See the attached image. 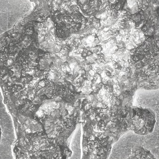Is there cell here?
<instances>
[{"mask_svg":"<svg viewBox=\"0 0 159 159\" xmlns=\"http://www.w3.org/2000/svg\"><path fill=\"white\" fill-rule=\"evenodd\" d=\"M31 5L29 0H1V25L12 27L30 12Z\"/></svg>","mask_w":159,"mask_h":159,"instance_id":"obj_1","label":"cell"},{"mask_svg":"<svg viewBox=\"0 0 159 159\" xmlns=\"http://www.w3.org/2000/svg\"><path fill=\"white\" fill-rule=\"evenodd\" d=\"M131 42L134 44H140L144 41L145 36L143 33L138 30H135L131 34L130 36Z\"/></svg>","mask_w":159,"mask_h":159,"instance_id":"obj_2","label":"cell"},{"mask_svg":"<svg viewBox=\"0 0 159 159\" xmlns=\"http://www.w3.org/2000/svg\"><path fill=\"white\" fill-rule=\"evenodd\" d=\"M66 118H67L71 122H72L73 124L76 125V120L74 119V118L72 116H68L66 117ZM74 130H72L71 131L69 132V135H70V136L72 135V133L73 132ZM60 154H62V155H71L72 154V150L70 149V148H69V144L66 146L60 148Z\"/></svg>","mask_w":159,"mask_h":159,"instance_id":"obj_3","label":"cell"},{"mask_svg":"<svg viewBox=\"0 0 159 159\" xmlns=\"http://www.w3.org/2000/svg\"><path fill=\"white\" fill-rule=\"evenodd\" d=\"M105 48L106 53L110 54H115L118 49V44L114 40H111L106 43Z\"/></svg>","mask_w":159,"mask_h":159,"instance_id":"obj_4","label":"cell"},{"mask_svg":"<svg viewBox=\"0 0 159 159\" xmlns=\"http://www.w3.org/2000/svg\"><path fill=\"white\" fill-rule=\"evenodd\" d=\"M114 92L116 95H119L120 94V89L118 85H115L114 88Z\"/></svg>","mask_w":159,"mask_h":159,"instance_id":"obj_5","label":"cell"},{"mask_svg":"<svg viewBox=\"0 0 159 159\" xmlns=\"http://www.w3.org/2000/svg\"><path fill=\"white\" fill-rule=\"evenodd\" d=\"M89 73L91 76H93V75H95V72H94V71L93 70H90Z\"/></svg>","mask_w":159,"mask_h":159,"instance_id":"obj_6","label":"cell"},{"mask_svg":"<svg viewBox=\"0 0 159 159\" xmlns=\"http://www.w3.org/2000/svg\"><path fill=\"white\" fill-rule=\"evenodd\" d=\"M79 102L78 101H77V102H76L75 103L74 105L76 107L78 106V105H79Z\"/></svg>","mask_w":159,"mask_h":159,"instance_id":"obj_7","label":"cell"}]
</instances>
